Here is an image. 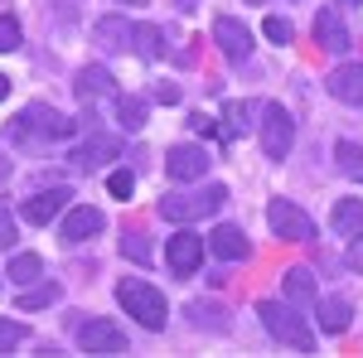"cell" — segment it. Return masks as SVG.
<instances>
[{"mask_svg":"<svg viewBox=\"0 0 363 358\" xmlns=\"http://www.w3.org/2000/svg\"><path fill=\"white\" fill-rule=\"evenodd\" d=\"M58 301V281H34L25 296H20V310H44V305Z\"/></svg>","mask_w":363,"mask_h":358,"instance_id":"25","label":"cell"},{"mask_svg":"<svg viewBox=\"0 0 363 358\" xmlns=\"http://www.w3.org/2000/svg\"><path fill=\"white\" fill-rule=\"evenodd\" d=\"M78 344L83 354H126V330L116 320H87L78 330Z\"/></svg>","mask_w":363,"mask_h":358,"instance_id":"7","label":"cell"},{"mask_svg":"<svg viewBox=\"0 0 363 358\" xmlns=\"http://www.w3.org/2000/svg\"><path fill=\"white\" fill-rule=\"evenodd\" d=\"M203 169H208V150H203V145H169L165 150V174L174 184L203 179Z\"/></svg>","mask_w":363,"mask_h":358,"instance_id":"8","label":"cell"},{"mask_svg":"<svg viewBox=\"0 0 363 358\" xmlns=\"http://www.w3.org/2000/svg\"><path fill=\"white\" fill-rule=\"evenodd\" d=\"M15 237H20V228H15V218H10V213H5V208H0V252L10 247V242H15Z\"/></svg>","mask_w":363,"mask_h":358,"instance_id":"34","label":"cell"},{"mask_svg":"<svg viewBox=\"0 0 363 358\" xmlns=\"http://www.w3.org/2000/svg\"><path fill=\"white\" fill-rule=\"evenodd\" d=\"M257 315H262V330L272 334L277 344H286V349H296V354H315V334H310V325L291 310V305L281 301H262L257 305Z\"/></svg>","mask_w":363,"mask_h":358,"instance_id":"1","label":"cell"},{"mask_svg":"<svg viewBox=\"0 0 363 358\" xmlns=\"http://www.w3.org/2000/svg\"><path fill=\"white\" fill-rule=\"evenodd\" d=\"M165 262H169L174 276L199 272V262H203V237H199V233H174L165 242Z\"/></svg>","mask_w":363,"mask_h":358,"instance_id":"9","label":"cell"},{"mask_svg":"<svg viewBox=\"0 0 363 358\" xmlns=\"http://www.w3.org/2000/svg\"><path fill=\"white\" fill-rule=\"evenodd\" d=\"M68 198H73V194H68V189H49V194H34V198H25V208H20V213H25V223H39V228H44V223H54L58 213L68 208Z\"/></svg>","mask_w":363,"mask_h":358,"instance_id":"16","label":"cell"},{"mask_svg":"<svg viewBox=\"0 0 363 358\" xmlns=\"http://www.w3.org/2000/svg\"><path fill=\"white\" fill-rule=\"evenodd\" d=\"M325 87L344 107H363V63H339L335 73L325 78Z\"/></svg>","mask_w":363,"mask_h":358,"instance_id":"10","label":"cell"},{"mask_svg":"<svg viewBox=\"0 0 363 358\" xmlns=\"http://www.w3.org/2000/svg\"><path fill=\"white\" fill-rule=\"evenodd\" d=\"M121 257H131V262H140V267H145L155 252H150V242H145L140 233H126V237H121Z\"/></svg>","mask_w":363,"mask_h":358,"instance_id":"30","label":"cell"},{"mask_svg":"<svg viewBox=\"0 0 363 358\" xmlns=\"http://www.w3.org/2000/svg\"><path fill=\"white\" fill-rule=\"evenodd\" d=\"M20 136H49V140H63L73 136V116H63L58 107H44V102H34V107L20 111V126H15Z\"/></svg>","mask_w":363,"mask_h":358,"instance_id":"6","label":"cell"},{"mask_svg":"<svg viewBox=\"0 0 363 358\" xmlns=\"http://www.w3.org/2000/svg\"><path fill=\"white\" fill-rule=\"evenodd\" d=\"M213 44H218L228 58H247L252 54V29L242 25V20H233V15H218V20H213Z\"/></svg>","mask_w":363,"mask_h":358,"instance_id":"13","label":"cell"},{"mask_svg":"<svg viewBox=\"0 0 363 358\" xmlns=\"http://www.w3.org/2000/svg\"><path fill=\"white\" fill-rule=\"evenodd\" d=\"M10 286H34V281H44V262L34 257V252H20V257H10Z\"/></svg>","mask_w":363,"mask_h":358,"instance_id":"22","label":"cell"},{"mask_svg":"<svg viewBox=\"0 0 363 358\" xmlns=\"http://www.w3.org/2000/svg\"><path fill=\"white\" fill-rule=\"evenodd\" d=\"M78 97H107V92H116V78L112 73H107V68H102V63H87V68H78Z\"/></svg>","mask_w":363,"mask_h":358,"instance_id":"18","label":"cell"},{"mask_svg":"<svg viewBox=\"0 0 363 358\" xmlns=\"http://www.w3.org/2000/svg\"><path fill=\"white\" fill-rule=\"evenodd\" d=\"M107 194H112V198H131V194H136L131 169H112V174H107Z\"/></svg>","mask_w":363,"mask_h":358,"instance_id":"32","label":"cell"},{"mask_svg":"<svg viewBox=\"0 0 363 358\" xmlns=\"http://www.w3.org/2000/svg\"><path fill=\"white\" fill-rule=\"evenodd\" d=\"M20 344H25V325L20 320H0V354H10Z\"/></svg>","mask_w":363,"mask_h":358,"instance_id":"33","label":"cell"},{"mask_svg":"<svg viewBox=\"0 0 363 358\" xmlns=\"http://www.w3.org/2000/svg\"><path fill=\"white\" fill-rule=\"evenodd\" d=\"M145 102L140 97H116V121H121V131H140L145 126Z\"/></svg>","mask_w":363,"mask_h":358,"instance_id":"24","label":"cell"},{"mask_svg":"<svg viewBox=\"0 0 363 358\" xmlns=\"http://www.w3.org/2000/svg\"><path fill=\"white\" fill-rule=\"evenodd\" d=\"M223 198H228L223 184H203V194H165V198H160V213H165L169 223H194V218L218 213Z\"/></svg>","mask_w":363,"mask_h":358,"instance_id":"3","label":"cell"},{"mask_svg":"<svg viewBox=\"0 0 363 358\" xmlns=\"http://www.w3.org/2000/svg\"><path fill=\"white\" fill-rule=\"evenodd\" d=\"M5 174H10V160H5V155H0V179H5Z\"/></svg>","mask_w":363,"mask_h":358,"instance_id":"39","label":"cell"},{"mask_svg":"<svg viewBox=\"0 0 363 358\" xmlns=\"http://www.w3.org/2000/svg\"><path fill=\"white\" fill-rule=\"evenodd\" d=\"M315 310H320V330L325 334H344L349 330V315H354V310H349L344 296H330V301H320Z\"/></svg>","mask_w":363,"mask_h":358,"instance_id":"20","label":"cell"},{"mask_svg":"<svg viewBox=\"0 0 363 358\" xmlns=\"http://www.w3.org/2000/svg\"><path fill=\"white\" fill-rule=\"evenodd\" d=\"M116 5H145V0H116Z\"/></svg>","mask_w":363,"mask_h":358,"instance_id":"40","label":"cell"},{"mask_svg":"<svg viewBox=\"0 0 363 358\" xmlns=\"http://www.w3.org/2000/svg\"><path fill=\"white\" fill-rule=\"evenodd\" d=\"M189 320H194L199 330H218V334L228 330V320H223V305H203V301H194V305H189Z\"/></svg>","mask_w":363,"mask_h":358,"instance_id":"27","label":"cell"},{"mask_svg":"<svg viewBox=\"0 0 363 358\" xmlns=\"http://www.w3.org/2000/svg\"><path fill=\"white\" fill-rule=\"evenodd\" d=\"M339 5H359V0H339Z\"/></svg>","mask_w":363,"mask_h":358,"instance_id":"41","label":"cell"},{"mask_svg":"<svg viewBox=\"0 0 363 358\" xmlns=\"http://www.w3.org/2000/svg\"><path fill=\"white\" fill-rule=\"evenodd\" d=\"M44 5H54L58 15H63V20H73V15H78V5H83V0H44Z\"/></svg>","mask_w":363,"mask_h":358,"instance_id":"36","label":"cell"},{"mask_svg":"<svg viewBox=\"0 0 363 358\" xmlns=\"http://www.w3.org/2000/svg\"><path fill=\"white\" fill-rule=\"evenodd\" d=\"M189 126H194L199 136H213V131H218V126H213V116H203V111H199V116H189Z\"/></svg>","mask_w":363,"mask_h":358,"instance_id":"37","label":"cell"},{"mask_svg":"<svg viewBox=\"0 0 363 358\" xmlns=\"http://www.w3.org/2000/svg\"><path fill=\"white\" fill-rule=\"evenodd\" d=\"M112 155H121V140H116V136H92L83 150L73 155V160H78L83 169H92V165H107Z\"/></svg>","mask_w":363,"mask_h":358,"instance_id":"19","label":"cell"},{"mask_svg":"<svg viewBox=\"0 0 363 358\" xmlns=\"http://www.w3.org/2000/svg\"><path fill=\"white\" fill-rule=\"evenodd\" d=\"M330 223H335V233H344V237H359L363 233V198H339Z\"/></svg>","mask_w":363,"mask_h":358,"instance_id":"21","label":"cell"},{"mask_svg":"<svg viewBox=\"0 0 363 358\" xmlns=\"http://www.w3.org/2000/svg\"><path fill=\"white\" fill-rule=\"evenodd\" d=\"M291 145H296V121H291V111L281 107V102H267V107H262V150H267L272 160H286Z\"/></svg>","mask_w":363,"mask_h":358,"instance_id":"4","label":"cell"},{"mask_svg":"<svg viewBox=\"0 0 363 358\" xmlns=\"http://www.w3.org/2000/svg\"><path fill=\"white\" fill-rule=\"evenodd\" d=\"M102 228H107L102 208L78 203V208H68V218H63V228H58V237H63V242H87V237H97Z\"/></svg>","mask_w":363,"mask_h":358,"instance_id":"12","label":"cell"},{"mask_svg":"<svg viewBox=\"0 0 363 358\" xmlns=\"http://www.w3.org/2000/svg\"><path fill=\"white\" fill-rule=\"evenodd\" d=\"M281 291H286V301L291 305H320V286H315V276H310V267H291L286 272V281H281Z\"/></svg>","mask_w":363,"mask_h":358,"instance_id":"17","label":"cell"},{"mask_svg":"<svg viewBox=\"0 0 363 358\" xmlns=\"http://www.w3.org/2000/svg\"><path fill=\"white\" fill-rule=\"evenodd\" d=\"M5 97H10V78L0 73V102H5Z\"/></svg>","mask_w":363,"mask_h":358,"instance_id":"38","label":"cell"},{"mask_svg":"<svg viewBox=\"0 0 363 358\" xmlns=\"http://www.w3.org/2000/svg\"><path fill=\"white\" fill-rule=\"evenodd\" d=\"M208 252L218 257V262H242L247 257V233L238 228V223H218L213 233H208Z\"/></svg>","mask_w":363,"mask_h":358,"instance_id":"15","label":"cell"},{"mask_svg":"<svg viewBox=\"0 0 363 358\" xmlns=\"http://www.w3.org/2000/svg\"><path fill=\"white\" fill-rule=\"evenodd\" d=\"M20 39H25V29L15 15H0V54H15L20 49Z\"/></svg>","mask_w":363,"mask_h":358,"instance_id":"29","label":"cell"},{"mask_svg":"<svg viewBox=\"0 0 363 358\" xmlns=\"http://www.w3.org/2000/svg\"><path fill=\"white\" fill-rule=\"evenodd\" d=\"M223 140H238L242 131H252V107L247 102H223Z\"/></svg>","mask_w":363,"mask_h":358,"instance_id":"23","label":"cell"},{"mask_svg":"<svg viewBox=\"0 0 363 358\" xmlns=\"http://www.w3.org/2000/svg\"><path fill=\"white\" fill-rule=\"evenodd\" d=\"M92 39H97L107 54H121V49L136 44V25H126V15H102V20L92 25Z\"/></svg>","mask_w":363,"mask_h":358,"instance_id":"14","label":"cell"},{"mask_svg":"<svg viewBox=\"0 0 363 358\" xmlns=\"http://www.w3.org/2000/svg\"><path fill=\"white\" fill-rule=\"evenodd\" d=\"M267 223H272V233H277L281 242H310V237H315L310 213L296 208L291 198H272V203H267Z\"/></svg>","mask_w":363,"mask_h":358,"instance_id":"5","label":"cell"},{"mask_svg":"<svg viewBox=\"0 0 363 358\" xmlns=\"http://www.w3.org/2000/svg\"><path fill=\"white\" fill-rule=\"evenodd\" d=\"M262 34H267L272 44H291V39H296V29H291V20H281V15H267V25H262Z\"/></svg>","mask_w":363,"mask_h":358,"instance_id":"31","label":"cell"},{"mask_svg":"<svg viewBox=\"0 0 363 358\" xmlns=\"http://www.w3.org/2000/svg\"><path fill=\"white\" fill-rule=\"evenodd\" d=\"M140 58H160L165 54V44H160V29L155 25H136V44H131Z\"/></svg>","mask_w":363,"mask_h":358,"instance_id":"28","label":"cell"},{"mask_svg":"<svg viewBox=\"0 0 363 358\" xmlns=\"http://www.w3.org/2000/svg\"><path fill=\"white\" fill-rule=\"evenodd\" d=\"M116 301H121L126 315H136V325H145V330H165L169 305H165V296H160L150 281H121V286H116Z\"/></svg>","mask_w":363,"mask_h":358,"instance_id":"2","label":"cell"},{"mask_svg":"<svg viewBox=\"0 0 363 358\" xmlns=\"http://www.w3.org/2000/svg\"><path fill=\"white\" fill-rule=\"evenodd\" d=\"M335 160H339L344 174L363 179V145H359V140H339V145H335Z\"/></svg>","mask_w":363,"mask_h":358,"instance_id":"26","label":"cell"},{"mask_svg":"<svg viewBox=\"0 0 363 358\" xmlns=\"http://www.w3.org/2000/svg\"><path fill=\"white\" fill-rule=\"evenodd\" d=\"M315 44L320 49H330V54H344L354 39H349V25H344V15H339L335 5H325L320 15H315Z\"/></svg>","mask_w":363,"mask_h":358,"instance_id":"11","label":"cell"},{"mask_svg":"<svg viewBox=\"0 0 363 358\" xmlns=\"http://www.w3.org/2000/svg\"><path fill=\"white\" fill-rule=\"evenodd\" d=\"M344 262H349L354 272H363V233L354 237V242H349V257H344Z\"/></svg>","mask_w":363,"mask_h":358,"instance_id":"35","label":"cell"}]
</instances>
